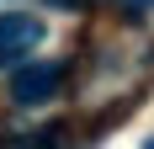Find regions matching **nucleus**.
Masks as SVG:
<instances>
[{
  "label": "nucleus",
  "mask_w": 154,
  "mask_h": 149,
  "mask_svg": "<svg viewBox=\"0 0 154 149\" xmlns=\"http://www.w3.org/2000/svg\"><path fill=\"white\" fill-rule=\"evenodd\" d=\"M43 43V21L32 11H0V64H21Z\"/></svg>",
  "instance_id": "1"
},
{
  "label": "nucleus",
  "mask_w": 154,
  "mask_h": 149,
  "mask_svg": "<svg viewBox=\"0 0 154 149\" xmlns=\"http://www.w3.org/2000/svg\"><path fill=\"white\" fill-rule=\"evenodd\" d=\"M59 90V64H48V59H32V64H16V74H11V96L21 106H37V101H48Z\"/></svg>",
  "instance_id": "2"
},
{
  "label": "nucleus",
  "mask_w": 154,
  "mask_h": 149,
  "mask_svg": "<svg viewBox=\"0 0 154 149\" xmlns=\"http://www.w3.org/2000/svg\"><path fill=\"white\" fill-rule=\"evenodd\" d=\"M122 5H128V11H143V5H149V0H122Z\"/></svg>",
  "instance_id": "3"
},
{
  "label": "nucleus",
  "mask_w": 154,
  "mask_h": 149,
  "mask_svg": "<svg viewBox=\"0 0 154 149\" xmlns=\"http://www.w3.org/2000/svg\"><path fill=\"white\" fill-rule=\"evenodd\" d=\"M11 149H43V144H11Z\"/></svg>",
  "instance_id": "4"
},
{
  "label": "nucleus",
  "mask_w": 154,
  "mask_h": 149,
  "mask_svg": "<svg viewBox=\"0 0 154 149\" xmlns=\"http://www.w3.org/2000/svg\"><path fill=\"white\" fill-rule=\"evenodd\" d=\"M64 5H85V0H64Z\"/></svg>",
  "instance_id": "5"
},
{
  "label": "nucleus",
  "mask_w": 154,
  "mask_h": 149,
  "mask_svg": "<svg viewBox=\"0 0 154 149\" xmlns=\"http://www.w3.org/2000/svg\"><path fill=\"white\" fill-rule=\"evenodd\" d=\"M143 149H154V138H149V144H143Z\"/></svg>",
  "instance_id": "6"
}]
</instances>
